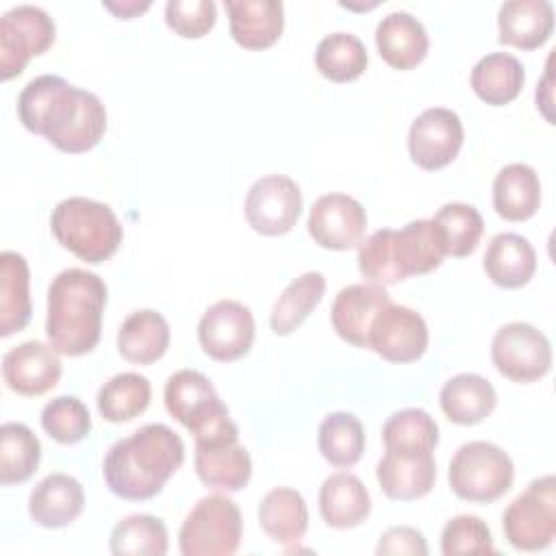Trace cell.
Instances as JSON below:
<instances>
[{
  "label": "cell",
  "instance_id": "cell-1",
  "mask_svg": "<svg viewBox=\"0 0 556 556\" xmlns=\"http://www.w3.org/2000/svg\"><path fill=\"white\" fill-rule=\"evenodd\" d=\"M17 117L26 130L43 135L67 154L96 148L106 130L102 100L93 91L74 87L54 74L26 83L17 96Z\"/></svg>",
  "mask_w": 556,
  "mask_h": 556
},
{
  "label": "cell",
  "instance_id": "cell-2",
  "mask_svg": "<svg viewBox=\"0 0 556 556\" xmlns=\"http://www.w3.org/2000/svg\"><path fill=\"white\" fill-rule=\"evenodd\" d=\"M182 460V439L165 424H146L109 447L102 476L113 495L143 502L163 491Z\"/></svg>",
  "mask_w": 556,
  "mask_h": 556
},
{
  "label": "cell",
  "instance_id": "cell-3",
  "mask_svg": "<svg viewBox=\"0 0 556 556\" xmlns=\"http://www.w3.org/2000/svg\"><path fill=\"white\" fill-rule=\"evenodd\" d=\"M104 306L106 285L98 274L80 267L56 274L48 287L46 334L50 345L65 356L91 352L100 341Z\"/></svg>",
  "mask_w": 556,
  "mask_h": 556
},
{
  "label": "cell",
  "instance_id": "cell-4",
  "mask_svg": "<svg viewBox=\"0 0 556 556\" xmlns=\"http://www.w3.org/2000/svg\"><path fill=\"white\" fill-rule=\"evenodd\" d=\"M445 258L443 237L432 219H415L402 230L380 228L358 245V269L374 285H395L424 276Z\"/></svg>",
  "mask_w": 556,
  "mask_h": 556
},
{
  "label": "cell",
  "instance_id": "cell-5",
  "mask_svg": "<svg viewBox=\"0 0 556 556\" xmlns=\"http://www.w3.org/2000/svg\"><path fill=\"white\" fill-rule=\"evenodd\" d=\"M50 228L65 250L89 265L111 258L124 239V228L113 208L83 195L61 200L52 208Z\"/></svg>",
  "mask_w": 556,
  "mask_h": 556
},
{
  "label": "cell",
  "instance_id": "cell-6",
  "mask_svg": "<svg viewBox=\"0 0 556 556\" xmlns=\"http://www.w3.org/2000/svg\"><path fill=\"white\" fill-rule=\"evenodd\" d=\"M447 480L460 500L491 504L513 486L515 465L500 445L469 441L452 456Z\"/></svg>",
  "mask_w": 556,
  "mask_h": 556
},
{
  "label": "cell",
  "instance_id": "cell-7",
  "mask_svg": "<svg viewBox=\"0 0 556 556\" xmlns=\"http://www.w3.org/2000/svg\"><path fill=\"white\" fill-rule=\"evenodd\" d=\"M243 521L239 506L219 493L198 500L178 532L182 556H230L239 549Z\"/></svg>",
  "mask_w": 556,
  "mask_h": 556
},
{
  "label": "cell",
  "instance_id": "cell-8",
  "mask_svg": "<svg viewBox=\"0 0 556 556\" xmlns=\"http://www.w3.org/2000/svg\"><path fill=\"white\" fill-rule=\"evenodd\" d=\"M193 467L206 486L232 493L250 482L252 458L239 443V428L230 417L193 434Z\"/></svg>",
  "mask_w": 556,
  "mask_h": 556
},
{
  "label": "cell",
  "instance_id": "cell-9",
  "mask_svg": "<svg viewBox=\"0 0 556 556\" xmlns=\"http://www.w3.org/2000/svg\"><path fill=\"white\" fill-rule=\"evenodd\" d=\"M506 541L519 552H539L556 536V478H534L502 515Z\"/></svg>",
  "mask_w": 556,
  "mask_h": 556
},
{
  "label": "cell",
  "instance_id": "cell-10",
  "mask_svg": "<svg viewBox=\"0 0 556 556\" xmlns=\"http://www.w3.org/2000/svg\"><path fill=\"white\" fill-rule=\"evenodd\" d=\"M56 35L54 20L35 4H17L0 17V76L11 80L33 56L43 54Z\"/></svg>",
  "mask_w": 556,
  "mask_h": 556
},
{
  "label": "cell",
  "instance_id": "cell-11",
  "mask_svg": "<svg viewBox=\"0 0 556 556\" xmlns=\"http://www.w3.org/2000/svg\"><path fill=\"white\" fill-rule=\"evenodd\" d=\"M491 361L504 378L528 384L552 369V345L532 324L510 321L493 334Z\"/></svg>",
  "mask_w": 556,
  "mask_h": 556
},
{
  "label": "cell",
  "instance_id": "cell-12",
  "mask_svg": "<svg viewBox=\"0 0 556 556\" xmlns=\"http://www.w3.org/2000/svg\"><path fill=\"white\" fill-rule=\"evenodd\" d=\"M243 213L256 232L265 237L287 235L302 215V191L289 176H263L250 187Z\"/></svg>",
  "mask_w": 556,
  "mask_h": 556
},
{
  "label": "cell",
  "instance_id": "cell-13",
  "mask_svg": "<svg viewBox=\"0 0 556 556\" xmlns=\"http://www.w3.org/2000/svg\"><path fill=\"white\" fill-rule=\"evenodd\" d=\"M252 311L237 300H219L204 311L198 324V341L204 354L219 363L245 356L254 343Z\"/></svg>",
  "mask_w": 556,
  "mask_h": 556
},
{
  "label": "cell",
  "instance_id": "cell-14",
  "mask_svg": "<svg viewBox=\"0 0 556 556\" xmlns=\"http://www.w3.org/2000/svg\"><path fill=\"white\" fill-rule=\"evenodd\" d=\"M165 408L191 434H198L230 417L213 382L195 369H178L165 382Z\"/></svg>",
  "mask_w": 556,
  "mask_h": 556
},
{
  "label": "cell",
  "instance_id": "cell-15",
  "mask_svg": "<svg viewBox=\"0 0 556 556\" xmlns=\"http://www.w3.org/2000/svg\"><path fill=\"white\" fill-rule=\"evenodd\" d=\"M428 348V326L424 317L402 304L389 302L378 311L369 326L367 350L389 363H413Z\"/></svg>",
  "mask_w": 556,
  "mask_h": 556
},
{
  "label": "cell",
  "instance_id": "cell-16",
  "mask_svg": "<svg viewBox=\"0 0 556 556\" xmlns=\"http://www.w3.org/2000/svg\"><path fill=\"white\" fill-rule=\"evenodd\" d=\"M465 130L458 113L445 106L426 109L408 130V154L421 169L434 172L450 165L463 148Z\"/></svg>",
  "mask_w": 556,
  "mask_h": 556
},
{
  "label": "cell",
  "instance_id": "cell-17",
  "mask_svg": "<svg viewBox=\"0 0 556 556\" xmlns=\"http://www.w3.org/2000/svg\"><path fill=\"white\" fill-rule=\"evenodd\" d=\"M308 235L326 250H352L363 243L367 213L363 204L348 193L319 195L308 213Z\"/></svg>",
  "mask_w": 556,
  "mask_h": 556
},
{
  "label": "cell",
  "instance_id": "cell-18",
  "mask_svg": "<svg viewBox=\"0 0 556 556\" xmlns=\"http://www.w3.org/2000/svg\"><path fill=\"white\" fill-rule=\"evenodd\" d=\"M59 352L41 341H24L2 356V378L7 387L24 397H37L59 384Z\"/></svg>",
  "mask_w": 556,
  "mask_h": 556
},
{
  "label": "cell",
  "instance_id": "cell-19",
  "mask_svg": "<svg viewBox=\"0 0 556 556\" xmlns=\"http://www.w3.org/2000/svg\"><path fill=\"white\" fill-rule=\"evenodd\" d=\"M376 480L391 500L413 502L428 495L437 480L432 452H395L387 450L378 460Z\"/></svg>",
  "mask_w": 556,
  "mask_h": 556
},
{
  "label": "cell",
  "instance_id": "cell-20",
  "mask_svg": "<svg viewBox=\"0 0 556 556\" xmlns=\"http://www.w3.org/2000/svg\"><path fill=\"white\" fill-rule=\"evenodd\" d=\"M391 302L387 289L374 282L343 287L330 308L334 332L354 348H367V334L374 317Z\"/></svg>",
  "mask_w": 556,
  "mask_h": 556
},
{
  "label": "cell",
  "instance_id": "cell-21",
  "mask_svg": "<svg viewBox=\"0 0 556 556\" xmlns=\"http://www.w3.org/2000/svg\"><path fill=\"white\" fill-rule=\"evenodd\" d=\"M85 508L83 484L63 471L48 473L28 495V515L41 528H65Z\"/></svg>",
  "mask_w": 556,
  "mask_h": 556
},
{
  "label": "cell",
  "instance_id": "cell-22",
  "mask_svg": "<svg viewBox=\"0 0 556 556\" xmlns=\"http://www.w3.org/2000/svg\"><path fill=\"white\" fill-rule=\"evenodd\" d=\"M232 39L245 50L274 46L285 28V7L280 0H224Z\"/></svg>",
  "mask_w": 556,
  "mask_h": 556
},
{
  "label": "cell",
  "instance_id": "cell-23",
  "mask_svg": "<svg viewBox=\"0 0 556 556\" xmlns=\"http://www.w3.org/2000/svg\"><path fill=\"white\" fill-rule=\"evenodd\" d=\"M376 48L382 61L395 70H413L430 48L424 24L408 11H391L376 26Z\"/></svg>",
  "mask_w": 556,
  "mask_h": 556
},
{
  "label": "cell",
  "instance_id": "cell-24",
  "mask_svg": "<svg viewBox=\"0 0 556 556\" xmlns=\"http://www.w3.org/2000/svg\"><path fill=\"white\" fill-rule=\"evenodd\" d=\"M500 43L521 50L541 48L554 30V7L547 0H508L497 11Z\"/></svg>",
  "mask_w": 556,
  "mask_h": 556
},
{
  "label": "cell",
  "instance_id": "cell-25",
  "mask_svg": "<svg viewBox=\"0 0 556 556\" xmlns=\"http://www.w3.org/2000/svg\"><path fill=\"white\" fill-rule=\"evenodd\" d=\"M321 519L337 530L361 526L371 513V497L363 480L350 471L328 476L319 486Z\"/></svg>",
  "mask_w": 556,
  "mask_h": 556
},
{
  "label": "cell",
  "instance_id": "cell-26",
  "mask_svg": "<svg viewBox=\"0 0 556 556\" xmlns=\"http://www.w3.org/2000/svg\"><path fill=\"white\" fill-rule=\"evenodd\" d=\"M482 267L497 287L519 289L528 285L536 271V252L526 237L500 232L489 241Z\"/></svg>",
  "mask_w": 556,
  "mask_h": 556
},
{
  "label": "cell",
  "instance_id": "cell-27",
  "mask_svg": "<svg viewBox=\"0 0 556 556\" xmlns=\"http://www.w3.org/2000/svg\"><path fill=\"white\" fill-rule=\"evenodd\" d=\"M439 404L452 424L476 426L493 413L497 393L480 374H456L441 387Z\"/></svg>",
  "mask_w": 556,
  "mask_h": 556
},
{
  "label": "cell",
  "instance_id": "cell-28",
  "mask_svg": "<svg viewBox=\"0 0 556 556\" xmlns=\"http://www.w3.org/2000/svg\"><path fill=\"white\" fill-rule=\"evenodd\" d=\"M30 269L22 254L4 250L0 254V337H11L26 328L33 315Z\"/></svg>",
  "mask_w": 556,
  "mask_h": 556
},
{
  "label": "cell",
  "instance_id": "cell-29",
  "mask_svg": "<svg viewBox=\"0 0 556 556\" xmlns=\"http://www.w3.org/2000/svg\"><path fill=\"white\" fill-rule=\"evenodd\" d=\"M541 204V180L534 167L510 163L495 174L493 208L508 222L530 219Z\"/></svg>",
  "mask_w": 556,
  "mask_h": 556
},
{
  "label": "cell",
  "instance_id": "cell-30",
  "mask_svg": "<svg viewBox=\"0 0 556 556\" xmlns=\"http://www.w3.org/2000/svg\"><path fill=\"white\" fill-rule=\"evenodd\" d=\"M258 523L278 545H298L308 528V508L304 497L289 486L271 489L258 502Z\"/></svg>",
  "mask_w": 556,
  "mask_h": 556
},
{
  "label": "cell",
  "instance_id": "cell-31",
  "mask_svg": "<svg viewBox=\"0 0 556 556\" xmlns=\"http://www.w3.org/2000/svg\"><path fill=\"white\" fill-rule=\"evenodd\" d=\"M169 348V324L152 311L141 308L130 313L117 330L119 354L135 365H150L159 361Z\"/></svg>",
  "mask_w": 556,
  "mask_h": 556
},
{
  "label": "cell",
  "instance_id": "cell-32",
  "mask_svg": "<svg viewBox=\"0 0 556 556\" xmlns=\"http://www.w3.org/2000/svg\"><path fill=\"white\" fill-rule=\"evenodd\" d=\"M469 83L482 102L504 106L521 93L526 72L517 56L508 52H491L473 65Z\"/></svg>",
  "mask_w": 556,
  "mask_h": 556
},
{
  "label": "cell",
  "instance_id": "cell-33",
  "mask_svg": "<svg viewBox=\"0 0 556 556\" xmlns=\"http://www.w3.org/2000/svg\"><path fill=\"white\" fill-rule=\"evenodd\" d=\"M326 293V278L321 271H304L291 280L274 302L269 326L274 334L287 337L298 330L304 319L317 308Z\"/></svg>",
  "mask_w": 556,
  "mask_h": 556
},
{
  "label": "cell",
  "instance_id": "cell-34",
  "mask_svg": "<svg viewBox=\"0 0 556 556\" xmlns=\"http://www.w3.org/2000/svg\"><path fill=\"white\" fill-rule=\"evenodd\" d=\"M317 445L332 467H352L365 452V428L352 413H330L319 424Z\"/></svg>",
  "mask_w": 556,
  "mask_h": 556
},
{
  "label": "cell",
  "instance_id": "cell-35",
  "mask_svg": "<svg viewBox=\"0 0 556 556\" xmlns=\"http://www.w3.org/2000/svg\"><path fill=\"white\" fill-rule=\"evenodd\" d=\"M41 443L20 421H4L0 428V482L4 486L26 482L39 467Z\"/></svg>",
  "mask_w": 556,
  "mask_h": 556
},
{
  "label": "cell",
  "instance_id": "cell-36",
  "mask_svg": "<svg viewBox=\"0 0 556 556\" xmlns=\"http://www.w3.org/2000/svg\"><path fill=\"white\" fill-rule=\"evenodd\" d=\"M152 397L150 380L135 371H124L106 380L98 391V410L102 419L122 424L139 417Z\"/></svg>",
  "mask_w": 556,
  "mask_h": 556
},
{
  "label": "cell",
  "instance_id": "cell-37",
  "mask_svg": "<svg viewBox=\"0 0 556 556\" xmlns=\"http://www.w3.org/2000/svg\"><path fill=\"white\" fill-rule=\"evenodd\" d=\"M315 67L332 83L356 80L367 67L365 43L352 33H330L315 48Z\"/></svg>",
  "mask_w": 556,
  "mask_h": 556
},
{
  "label": "cell",
  "instance_id": "cell-38",
  "mask_svg": "<svg viewBox=\"0 0 556 556\" xmlns=\"http://www.w3.org/2000/svg\"><path fill=\"white\" fill-rule=\"evenodd\" d=\"M109 547L115 556H163L167 528L154 515H128L115 523Z\"/></svg>",
  "mask_w": 556,
  "mask_h": 556
},
{
  "label": "cell",
  "instance_id": "cell-39",
  "mask_svg": "<svg viewBox=\"0 0 556 556\" xmlns=\"http://www.w3.org/2000/svg\"><path fill=\"white\" fill-rule=\"evenodd\" d=\"M432 222L437 224L443 237L445 256H454V258L469 256L478 248V241L484 230V222L478 208L465 202L443 204L432 217Z\"/></svg>",
  "mask_w": 556,
  "mask_h": 556
},
{
  "label": "cell",
  "instance_id": "cell-40",
  "mask_svg": "<svg viewBox=\"0 0 556 556\" xmlns=\"http://www.w3.org/2000/svg\"><path fill=\"white\" fill-rule=\"evenodd\" d=\"M384 450L395 452H434L439 426L424 408L395 410L382 426Z\"/></svg>",
  "mask_w": 556,
  "mask_h": 556
},
{
  "label": "cell",
  "instance_id": "cell-41",
  "mask_svg": "<svg viewBox=\"0 0 556 556\" xmlns=\"http://www.w3.org/2000/svg\"><path fill=\"white\" fill-rule=\"evenodd\" d=\"M41 428L59 443L72 445L89 437V408L74 395H59L41 408Z\"/></svg>",
  "mask_w": 556,
  "mask_h": 556
},
{
  "label": "cell",
  "instance_id": "cell-42",
  "mask_svg": "<svg viewBox=\"0 0 556 556\" xmlns=\"http://www.w3.org/2000/svg\"><path fill=\"white\" fill-rule=\"evenodd\" d=\"M443 556L493 554V536L489 526L476 515H456L441 532Z\"/></svg>",
  "mask_w": 556,
  "mask_h": 556
},
{
  "label": "cell",
  "instance_id": "cell-43",
  "mask_svg": "<svg viewBox=\"0 0 556 556\" xmlns=\"http://www.w3.org/2000/svg\"><path fill=\"white\" fill-rule=\"evenodd\" d=\"M217 20L213 0H169L165 4V24L185 39L204 37Z\"/></svg>",
  "mask_w": 556,
  "mask_h": 556
},
{
  "label": "cell",
  "instance_id": "cell-44",
  "mask_svg": "<svg viewBox=\"0 0 556 556\" xmlns=\"http://www.w3.org/2000/svg\"><path fill=\"white\" fill-rule=\"evenodd\" d=\"M378 556H395V554H408V556H426L428 543L424 534L417 528L410 526H393L382 532L378 547Z\"/></svg>",
  "mask_w": 556,
  "mask_h": 556
},
{
  "label": "cell",
  "instance_id": "cell-45",
  "mask_svg": "<svg viewBox=\"0 0 556 556\" xmlns=\"http://www.w3.org/2000/svg\"><path fill=\"white\" fill-rule=\"evenodd\" d=\"M102 7L109 9L111 13H115L122 20H130V17H135L139 13H143L146 9H150V0H143V2H139V0H124V2L106 0V2H102Z\"/></svg>",
  "mask_w": 556,
  "mask_h": 556
},
{
  "label": "cell",
  "instance_id": "cell-46",
  "mask_svg": "<svg viewBox=\"0 0 556 556\" xmlns=\"http://www.w3.org/2000/svg\"><path fill=\"white\" fill-rule=\"evenodd\" d=\"M536 109H541V113L545 115V119L549 124H554V115H552V70H549V63H547V74L545 78L541 80V85L536 87Z\"/></svg>",
  "mask_w": 556,
  "mask_h": 556
}]
</instances>
